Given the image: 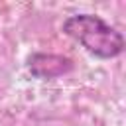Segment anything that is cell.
<instances>
[{"instance_id":"1","label":"cell","mask_w":126,"mask_h":126,"mask_svg":"<svg viewBox=\"0 0 126 126\" xmlns=\"http://www.w3.org/2000/svg\"><path fill=\"white\" fill-rule=\"evenodd\" d=\"M61 32L98 59H114L126 47L122 32L96 14H73L63 22Z\"/></svg>"},{"instance_id":"2","label":"cell","mask_w":126,"mask_h":126,"mask_svg":"<svg viewBox=\"0 0 126 126\" xmlns=\"http://www.w3.org/2000/svg\"><path fill=\"white\" fill-rule=\"evenodd\" d=\"M26 67L32 77L41 79V81H53L57 77H63L75 69V63L71 57L61 55V53H32L26 61Z\"/></svg>"}]
</instances>
